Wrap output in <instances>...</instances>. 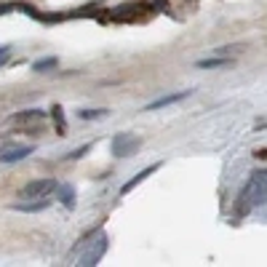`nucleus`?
<instances>
[{
  "instance_id": "nucleus-10",
  "label": "nucleus",
  "mask_w": 267,
  "mask_h": 267,
  "mask_svg": "<svg viewBox=\"0 0 267 267\" xmlns=\"http://www.w3.org/2000/svg\"><path fill=\"white\" fill-rule=\"evenodd\" d=\"M43 115H45V112H43V110H27V112H24V115H16V118H14V121H16V123H27V121H35V118H38V121H41V118H43Z\"/></svg>"
},
{
  "instance_id": "nucleus-8",
  "label": "nucleus",
  "mask_w": 267,
  "mask_h": 267,
  "mask_svg": "<svg viewBox=\"0 0 267 267\" xmlns=\"http://www.w3.org/2000/svg\"><path fill=\"white\" fill-rule=\"evenodd\" d=\"M56 192H59V201L67 208H75V190H72V185H56Z\"/></svg>"
},
{
  "instance_id": "nucleus-4",
  "label": "nucleus",
  "mask_w": 267,
  "mask_h": 267,
  "mask_svg": "<svg viewBox=\"0 0 267 267\" xmlns=\"http://www.w3.org/2000/svg\"><path fill=\"white\" fill-rule=\"evenodd\" d=\"M190 96V91H179V94H168V96H161V99H155V102H150V104L144 107L147 112H152V110H161V107H168V104H177V102L182 99H187Z\"/></svg>"
},
{
  "instance_id": "nucleus-13",
  "label": "nucleus",
  "mask_w": 267,
  "mask_h": 267,
  "mask_svg": "<svg viewBox=\"0 0 267 267\" xmlns=\"http://www.w3.org/2000/svg\"><path fill=\"white\" fill-rule=\"evenodd\" d=\"M8 54H11V45H0V67L8 62Z\"/></svg>"
},
{
  "instance_id": "nucleus-11",
  "label": "nucleus",
  "mask_w": 267,
  "mask_h": 267,
  "mask_svg": "<svg viewBox=\"0 0 267 267\" xmlns=\"http://www.w3.org/2000/svg\"><path fill=\"white\" fill-rule=\"evenodd\" d=\"M227 59H201L198 62V67H203V70H208V67H225Z\"/></svg>"
},
{
  "instance_id": "nucleus-2",
  "label": "nucleus",
  "mask_w": 267,
  "mask_h": 267,
  "mask_svg": "<svg viewBox=\"0 0 267 267\" xmlns=\"http://www.w3.org/2000/svg\"><path fill=\"white\" fill-rule=\"evenodd\" d=\"M139 150V139H134L131 134H121L112 139V155L123 158V155H131V152Z\"/></svg>"
},
{
  "instance_id": "nucleus-5",
  "label": "nucleus",
  "mask_w": 267,
  "mask_h": 267,
  "mask_svg": "<svg viewBox=\"0 0 267 267\" xmlns=\"http://www.w3.org/2000/svg\"><path fill=\"white\" fill-rule=\"evenodd\" d=\"M14 211H21V214H38V211H45V208H48V201H38V198H32L30 203H14Z\"/></svg>"
},
{
  "instance_id": "nucleus-6",
  "label": "nucleus",
  "mask_w": 267,
  "mask_h": 267,
  "mask_svg": "<svg viewBox=\"0 0 267 267\" xmlns=\"http://www.w3.org/2000/svg\"><path fill=\"white\" fill-rule=\"evenodd\" d=\"M30 152H32L30 144H24V147H11V150H5L3 155H0V161H3V163H16V161H24Z\"/></svg>"
},
{
  "instance_id": "nucleus-16",
  "label": "nucleus",
  "mask_w": 267,
  "mask_h": 267,
  "mask_svg": "<svg viewBox=\"0 0 267 267\" xmlns=\"http://www.w3.org/2000/svg\"><path fill=\"white\" fill-rule=\"evenodd\" d=\"M166 5H168L166 0H155V8H158V11H163V8H166Z\"/></svg>"
},
{
  "instance_id": "nucleus-7",
  "label": "nucleus",
  "mask_w": 267,
  "mask_h": 267,
  "mask_svg": "<svg viewBox=\"0 0 267 267\" xmlns=\"http://www.w3.org/2000/svg\"><path fill=\"white\" fill-rule=\"evenodd\" d=\"M158 168H161V163H152V166H147L144 171H139V174H136V177H134L131 182H126V185L121 187V192H131V190H134L136 185H142V182H144L147 177H150V174H155Z\"/></svg>"
},
{
  "instance_id": "nucleus-15",
  "label": "nucleus",
  "mask_w": 267,
  "mask_h": 267,
  "mask_svg": "<svg viewBox=\"0 0 267 267\" xmlns=\"http://www.w3.org/2000/svg\"><path fill=\"white\" fill-rule=\"evenodd\" d=\"M14 8H16L14 3H0V16H3V14H11Z\"/></svg>"
},
{
  "instance_id": "nucleus-14",
  "label": "nucleus",
  "mask_w": 267,
  "mask_h": 267,
  "mask_svg": "<svg viewBox=\"0 0 267 267\" xmlns=\"http://www.w3.org/2000/svg\"><path fill=\"white\" fill-rule=\"evenodd\" d=\"M91 150V144H83L81 147V150H75V152H70V155H67V158H83V155H86V152Z\"/></svg>"
},
{
  "instance_id": "nucleus-3",
  "label": "nucleus",
  "mask_w": 267,
  "mask_h": 267,
  "mask_svg": "<svg viewBox=\"0 0 267 267\" xmlns=\"http://www.w3.org/2000/svg\"><path fill=\"white\" fill-rule=\"evenodd\" d=\"M51 190H56V182L54 179H35V182H30V185H24L21 195H24V198H45Z\"/></svg>"
},
{
  "instance_id": "nucleus-17",
  "label": "nucleus",
  "mask_w": 267,
  "mask_h": 267,
  "mask_svg": "<svg viewBox=\"0 0 267 267\" xmlns=\"http://www.w3.org/2000/svg\"><path fill=\"white\" fill-rule=\"evenodd\" d=\"M257 158H267V150H259V152H257Z\"/></svg>"
},
{
  "instance_id": "nucleus-9",
  "label": "nucleus",
  "mask_w": 267,
  "mask_h": 267,
  "mask_svg": "<svg viewBox=\"0 0 267 267\" xmlns=\"http://www.w3.org/2000/svg\"><path fill=\"white\" fill-rule=\"evenodd\" d=\"M51 67H56V56H45V59H38L35 64H32V70H35V72H45V70H51Z\"/></svg>"
},
{
  "instance_id": "nucleus-12",
  "label": "nucleus",
  "mask_w": 267,
  "mask_h": 267,
  "mask_svg": "<svg viewBox=\"0 0 267 267\" xmlns=\"http://www.w3.org/2000/svg\"><path fill=\"white\" fill-rule=\"evenodd\" d=\"M99 115H104V110H83L81 112L83 121H94V118H99Z\"/></svg>"
},
{
  "instance_id": "nucleus-1",
  "label": "nucleus",
  "mask_w": 267,
  "mask_h": 267,
  "mask_svg": "<svg viewBox=\"0 0 267 267\" xmlns=\"http://www.w3.org/2000/svg\"><path fill=\"white\" fill-rule=\"evenodd\" d=\"M241 198H243L246 203H251V206H257V203L267 201V171H257V174H254Z\"/></svg>"
}]
</instances>
